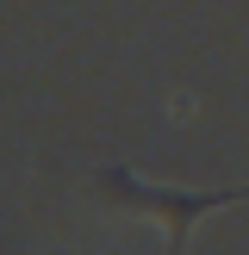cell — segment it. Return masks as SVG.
Here are the masks:
<instances>
[{
  "label": "cell",
  "mask_w": 249,
  "mask_h": 255,
  "mask_svg": "<svg viewBox=\"0 0 249 255\" xmlns=\"http://www.w3.org/2000/svg\"><path fill=\"white\" fill-rule=\"evenodd\" d=\"M94 193L106 199L112 212H124V218L156 224L162 231V255H187L193 224L206 218V212H224V206H237V199H249V187H206V193H193V187H156V181H143V174H131V168H100Z\"/></svg>",
  "instance_id": "6da1fadb"
}]
</instances>
